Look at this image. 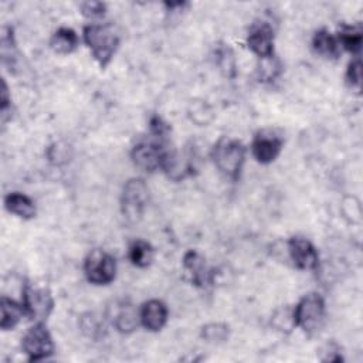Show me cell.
<instances>
[{"mask_svg": "<svg viewBox=\"0 0 363 363\" xmlns=\"http://www.w3.org/2000/svg\"><path fill=\"white\" fill-rule=\"evenodd\" d=\"M82 37L99 67H108L121 43L115 27L109 23H91L84 27Z\"/></svg>", "mask_w": 363, "mask_h": 363, "instance_id": "cell-1", "label": "cell"}, {"mask_svg": "<svg viewBox=\"0 0 363 363\" xmlns=\"http://www.w3.org/2000/svg\"><path fill=\"white\" fill-rule=\"evenodd\" d=\"M213 162L216 167L228 179L237 180L241 174L245 162V147L244 145L228 136H223L214 145L211 152Z\"/></svg>", "mask_w": 363, "mask_h": 363, "instance_id": "cell-2", "label": "cell"}, {"mask_svg": "<svg viewBox=\"0 0 363 363\" xmlns=\"http://www.w3.org/2000/svg\"><path fill=\"white\" fill-rule=\"evenodd\" d=\"M325 312L323 298L316 292L306 294L292 309L294 325L311 336L322 328L325 322Z\"/></svg>", "mask_w": 363, "mask_h": 363, "instance_id": "cell-3", "label": "cell"}, {"mask_svg": "<svg viewBox=\"0 0 363 363\" xmlns=\"http://www.w3.org/2000/svg\"><path fill=\"white\" fill-rule=\"evenodd\" d=\"M149 199V189L143 179L133 177L129 179L122 189L121 208L126 220L135 223L138 221L146 208Z\"/></svg>", "mask_w": 363, "mask_h": 363, "instance_id": "cell-4", "label": "cell"}, {"mask_svg": "<svg viewBox=\"0 0 363 363\" xmlns=\"http://www.w3.org/2000/svg\"><path fill=\"white\" fill-rule=\"evenodd\" d=\"M84 274L94 285H108L115 279L116 261L109 252L94 250L85 258Z\"/></svg>", "mask_w": 363, "mask_h": 363, "instance_id": "cell-5", "label": "cell"}, {"mask_svg": "<svg viewBox=\"0 0 363 363\" xmlns=\"http://www.w3.org/2000/svg\"><path fill=\"white\" fill-rule=\"evenodd\" d=\"M23 352L30 362H38L50 357L54 353V342L43 322H35L21 339Z\"/></svg>", "mask_w": 363, "mask_h": 363, "instance_id": "cell-6", "label": "cell"}, {"mask_svg": "<svg viewBox=\"0 0 363 363\" xmlns=\"http://www.w3.org/2000/svg\"><path fill=\"white\" fill-rule=\"evenodd\" d=\"M21 303L24 306L26 316L35 322H44L52 312L54 298L47 288L26 284Z\"/></svg>", "mask_w": 363, "mask_h": 363, "instance_id": "cell-7", "label": "cell"}, {"mask_svg": "<svg viewBox=\"0 0 363 363\" xmlns=\"http://www.w3.org/2000/svg\"><path fill=\"white\" fill-rule=\"evenodd\" d=\"M166 152L167 149H164L160 142L142 140L132 147L130 157L136 167L143 172L152 173L157 169H162Z\"/></svg>", "mask_w": 363, "mask_h": 363, "instance_id": "cell-8", "label": "cell"}, {"mask_svg": "<svg viewBox=\"0 0 363 363\" xmlns=\"http://www.w3.org/2000/svg\"><path fill=\"white\" fill-rule=\"evenodd\" d=\"M162 169L173 180H182L187 176H191L196 167V153L193 149H186L183 152L167 150L163 159Z\"/></svg>", "mask_w": 363, "mask_h": 363, "instance_id": "cell-9", "label": "cell"}, {"mask_svg": "<svg viewBox=\"0 0 363 363\" xmlns=\"http://www.w3.org/2000/svg\"><path fill=\"white\" fill-rule=\"evenodd\" d=\"M248 48L259 58L274 57V30L269 23H254L247 37Z\"/></svg>", "mask_w": 363, "mask_h": 363, "instance_id": "cell-10", "label": "cell"}, {"mask_svg": "<svg viewBox=\"0 0 363 363\" xmlns=\"http://www.w3.org/2000/svg\"><path fill=\"white\" fill-rule=\"evenodd\" d=\"M288 252L294 265L299 269L311 271L319 264V254L315 245L303 237H291L288 241Z\"/></svg>", "mask_w": 363, "mask_h": 363, "instance_id": "cell-11", "label": "cell"}, {"mask_svg": "<svg viewBox=\"0 0 363 363\" xmlns=\"http://www.w3.org/2000/svg\"><path fill=\"white\" fill-rule=\"evenodd\" d=\"M284 140L269 130H261L255 135L251 143V153L254 159L262 164H268L274 162L281 150Z\"/></svg>", "mask_w": 363, "mask_h": 363, "instance_id": "cell-12", "label": "cell"}, {"mask_svg": "<svg viewBox=\"0 0 363 363\" xmlns=\"http://www.w3.org/2000/svg\"><path fill=\"white\" fill-rule=\"evenodd\" d=\"M169 311L164 302L159 299L146 301L139 311V319L142 326L149 332H159L167 322Z\"/></svg>", "mask_w": 363, "mask_h": 363, "instance_id": "cell-13", "label": "cell"}, {"mask_svg": "<svg viewBox=\"0 0 363 363\" xmlns=\"http://www.w3.org/2000/svg\"><path fill=\"white\" fill-rule=\"evenodd\" d=\"M109 318L112 320V325L115 326V329L121 333H130L133 332L140 319H139V312L135 309V306L128 302V301H122L115 303V306L112 308Z\"/></svg>", "mask_w": 363, "mask_h": 363, "instance_id": "cell-14", "label": "cell"}, {"mask_svg": "<svg viewBox=\"0 0 363 363\" xmlns=\"http://www.w3.org/2000/svg\"><path fill=\"white\" fill-rule=\"evenodd\" d=\"M184 269L190 274L191 282L197 286H204L208 282V269L206 259L201 254L194 250H190L183 257Z\"/></svg>", "mask_w": 363, "mask_h": 363, "instance_id": "cell-15", "label": "cell"}, {"mask_svg": "<svg viewBox=\"0 0 363 363\" xmlns=\"http://www.w3.org/2000/svg\"><path fill=\"white\" fill-rule=\"evenodd\" d=\"M4 207L11 214H14L20 218H24V220L33 218L37 213L34 201L24 193H18V191L9 193L4 197Z\"/></svg>", "mask_w": 363, "mask_h": 363, "instance_id": "cell-16", "label": "cell"}, {"mask_svg": "<svg viewBox=\"0 0 363 363\" xmlns=\"http://www.w3.org/2000/svg\"><path fill=\"white\" fill-rule=\"evenodd\" d=\"M0 311H1L0 328L3 330L14 329L18 325V322L21 320V318L26 316V311H24L23 303H18V302L7 298V296H1Z\"/></svg>", "mask_w": 363, "mask_h": 363, "instance_id": "cell-17", "label": "cell"}, {"mask_svg": "<svg viewBox=\"0 0 363 363\" xmlns=\"http://www.w3.org/2000/svg\"><path fill=\"white\" fill-rule=\"evenodd\" d=\"M312 48L316 54L325 58H336L339 55V43L326 28H320L313 34Z\"/></svg>", "mask_w": 363, "mask_h": 363, "instance_id": "cell-18", "label": "cell"}, {"mask_svg": "<svg viewBox=\"0 0 363 363\" xmlns=\"http://www.w3.org/2000/svg\"><path fill=\"white\" fill-rule=\"evenodd\" d=\"M78 45V35L72 28L60 27L54 31L50 40V47L57 54H69Z\"/></svg>", "mask_w": 363, "mask_h": 363, "instance_id": "cell-19", "label": "cell"}, {"mask_svg": "<svg viewBox=\"0 0 363 363\" xmlns=\"http://www.w3.org/2000/svg\"><path fill=\"white\" fill-rule=\"evenodd\" d=\"M336 40L339 45H342L346 51H349L354 57H359V52L362 50V31L359 27L342 24Z\"/></svg>", "mask_w": 363, "mask_h": 363, "instance_id": "cell-20", "label": "cell"}, {"mask_svg": "<svg viewBox=\"0 0 363 363\" xmlns=\"http://www.w3.org/2000/svg\"><path fill=\"white\" fill-rule=\"evenodd\" d=\"M129 259L135 267L145 268L153 259V248L147 241L136 240L129 247Z\"/></svg>", "mask_w": 363, "mask_h": 363, "instance_id": "cell-21", "label": "cell"}, {"mask_svg": "<svg viewBox=\"0 0 363 363\" xmlns=\"http://www.w3.org/2000/svg\"><path fill=\"white\" fill-rule=\"evenodd\" d=\"M228 335H230V328L225 323L213 322L201 328V337L207 343H223L228 339Z\"/></svg>", "mask_w": 363, "mask_h": 363, "instance_id": "cell-22", "label": "cell"}, {"mask_svg": "<svg viewBox=\"0 0 363 363\" xmlns=\"http://www.w3.org/2000/svg\"><path fill=\"white\" fill-rule=\"evenodd\" d=\"M279 72H281V65L274 57L261 60V64L258 65L259 81H274L279 75Z\"/></svg>", "mask_w": 363, "mask_h": 363, "instance_id": "cell-23", "label": "cell"}, {"mask_svg": "<svg viewBox=\"0 0 363 363\" xmlns=\"http://www.w3.org/2000/svg\"><path fill=\"white\" fill-rule=\"evenodd\" d=\"M360 79H362V64H360V57H354L346 71V82L352 88H359L360 86Z\"/></svg>", "mask_w": 363, "mask_h": 363, "instance_id": "cell-24", "label": "cell"}, {"mask_svg": "<svg viewBox=\"0 0 363 363\" xmlns=\"http://www.w3.org/2000/svg\"><path fill=\"white\" fill-rule=\"evenodd\" d=\"M81 13L88 18H101L105 14L106 6L101 1H84L79 4Z\"/></svg>", "mask_w": 363, "mask_h": 363, "instance_id": "cell-25", "label": "cell"}, {"mask_svg": "<svg viewBox=\"0 0 363 363\" xmlns=\"http://www.w3.org/2000/svg\"><path fill=\"white\" fill-rule=\"evenodd\" d=\"M203 112L204 113H211L210 106L206 102H191V109H190V118L191 121H194L199 125H206V119L203 118Z\"/></svg>", "mask_w": 363, "mask_h": 363, "instance_id": "cell-26", "label": "cell"}, {"mask_svg": "<svg viewBox=\"0 0 363 363\" xmlns=\"http://www.w3.org/2000/svg\"><path fill=\"white\" fill-rule=\"evenodd\" d=\"M149 128H150V132L159 138V139H163L169 132H170V126L160 118V116H152L150 121H149Z\"/></svg>", "mask_w": 363, "mask_h": 363, "instance_id": "cell-27", "label": "cell"}, {"mask_svg": "<svg viewBox=\"0 0 363 363\" xmlns=\"http://www.w3.org/2000/svg\"><path fill=\"white\" fill-rule=\"evenodd\" d=\"M0 106H1V116L4 118L6 116V112L9 109V105H10V96H9V89H7V84L6 81L3 79L1 81V96H0Z\"/></svg>", "mask_w": 363, "mask_h": 363, "instance_id": "cell-28", "label": "cell"}]
</instances>
